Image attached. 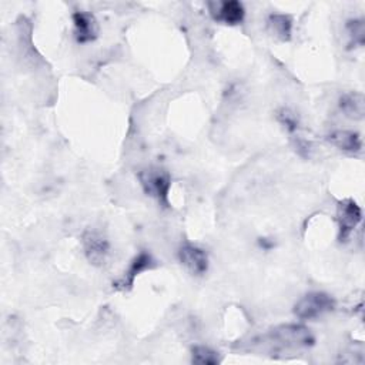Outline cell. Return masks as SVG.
Returning a JSON list of instances; mask_svg holds the SVG:
<instances>
[{
    "label": "cell",
    "instance_id": "cell-5",
    "mask_svg": "<svg viewBox=\"0 0 365 365\" xmlns=\"http://www.w3.org/2000/svg\"><path fill=\"white\" fill-rule=\"evenodd\" d=\"M362 220L361 207L352 200H341L336 205V221L339 227V240L346 241L351 232L358 227Z\"/></svg>",
    "mask_w": 365,
    "mask_h": 365
},
{
    "label": "cell",
    "instance_id": "cell-4",
    "mask_svg": "<svg viewBox=\"0 0 365 365\" xmlns=\"http://www.w3.org/2000/svg\"><path fill=\"white\" fill-rule=\"evenodd\" d=\"M81 244L86 258L90 264L101 267L107 261L110 254V242L101 231L96 228H87L81 234Z\"/></svg>",
    "mask_w": 365,
    "mask_h": 365
},
{
    "label": "cell",
    "instance_id": "cell-15",
    "mask_svg": "<svg viewBox=\"0 0 365 365\" xmlns=\"http://www.w3.org/2000/svg\"><path fill=\"white\" fill-rule=\"evenodd\" d=\"M277 118L278 121L289 131L295 133L298 128V117L288 108H281L277 111Z\"/></svg>",
    "mask_w": 365,
    "mask_h": 365
},
{
    "label": "cell",
    "instance_id": "cell-14",
    "mask_svg": "<svg viewBox=\"0 0 365 365\" xmlns=\"http://www.w3.org/2000/svg\"><path fill=\"white\" fill-rule=\"evenodd\" d=\"M346 30L349 33L351 43L358 44V46H364V43H365V24H364L362 19L349 20L346 23Z\"/></svg>",
    "mask_w": 365,
    "mask_h": 365
},
{
    "label": "cell",
    "instance_id": "cell-9",
    "mask_svg": "<svg viewBox=\"0 0 365 365\" xmlns=\"http://www.w3.org/2000/svg\"><path fill=\"white\" fill-rule=\"evenodd\" d=\"M327 140L336 148L348 153H358L362 148L359 134L351 130H335L327 135Z\"/></svg>",
    "mask_w": 365,
    "mask_h": 365
},
{
    "label": "cell",
    "instance_id": "cell-7",
    "mask_svg": "<svg viewBox=\"0 0 365 365\" xmlns=\"http://www.w3.org/2000/svg\"><path fill=\"white\" fill-rule=\"evenodd\" d=\"M153 265H154V259H153L151 254L147 252V251H141L138 255L134 257V259H133L131 264L128 265V268H127V271L124 272V275L113 284L114 288L118 289V291H127V289H130V288L133 287V284H134L135 277H137L141 271H144V269H147V268H151Z\"/></svg>",
    "mask_w": 365,
    "mask_h": 365
},
{
    "label": "cell",
    "instance_id": "cell-6",
    "mask_svg": "<svg viewBox=\"0 0 365 365\" xmlns=\"http://www.w3.org/2000/svg\"><path fill=\"white\" fill-rule=\"evenodd\" d=\"M178 259L192 275H202L208 269L207 252L195 244H181L178 248Z\"/></svg>",
    "mask_w": 365,
    "mask_h": 365
},
{
    "label": "cell",
    "instance_id": "cell-13",
    "mask_svg": "<svg viewBox=\"0 0 365 365\" xmlns=\"http://www.w3.org/2000/svg\"><path fill=\"white\" fill-rule=\"evenodd\" d=\"M191 361L194 364H201V365H215L221 362V358L218 352H215L214 349L204 345H195L191 349Z\"/></svg>",
    "mask_w": 365,
    "mask_h": 365
},
{
    "label": "cell",
    "instance_id": "cell-1",
    "mask_svg": "<svg viewBox=\"0 0 365 365\" xmlns=\"http://www.w3.org/2000/svg\"><path fill=\"white\" fill-rule=\"evenodd\" d=\"M314 335L311 331L298 324L279 325L264 334L257 344L268 348L269 352H282L289 349H302L314 344Z\"/></svg>",
    "mask_w": 365,
    "mask_h": 365
},
{
    "label": "cell",
    "instance_id": "cell-2",
    "mask_svg": "<svg viewBox=\"0 0 365 365\" xmlns=\"http://www.w3.org/2000/svg\"><path fill=\"white\" fill-rule=\"evenodd\" d=\"M138 181L144 192L155 198L164 207L168 205V191L171 187L170 174L158 167H148L141 170L138 174Z\"/></svg>",
    "mask_w": 365,
    "mask_h": 365
},
{
    "label": "cell",
    "instance_id": "cell-12",
    "mask_svg": "<svg viewBox=\"0 0 365 365\" xmlns=\"http://www.w3.org/2000/svg\"><path fill=\"white\" fill-rule=\"evenodd\" d=\"M268 29L281 41H288L292 33V19L288 14H271Z\"/></svg>",
    "mask_w": 365,
    "mask_h": 365
},
{
    "label": "cell",
    "instance_id": "cell-3",
    "mask_svg": "<svg viewBox=\"0 0 365 365\" xmlns=\"http://www.w3.org/2000/svg\"><path fill=\"white\" fill-rule=\"evenodd\" d=\"M335 308V301L329 294L314 291L305 294L295 305L294 314L299 319H317Z\"/></svg>",
    "mask_w": 365,
    "mask_h": 365
},
{
    "label": "cell",
    "instance_id": "cell-8",
    "mask_svg": "<svg viewBox=\"0 0 365 365\" xmlns=\"http://www.w3.org/2000/svg\"><path fill=\"white\" fill-rule=\"evenodd\" d=\"M74 37L78 43L93 41L98 34V24L96 17L87 11H76L73 14Z\"/></svg>",
    "mask_w": 365,
    "mask_h": 365
},
{
    "label": "cell",
    "instance_id": "cell-10",
    "mask_svg": "<svg viewBox=\"0 0 365 365\" xmlns=\"http://www.w3.org/2000/svg\"><path fill=\"white\" fill-rule=\"evenodd\" d=\"M214 19L224 21L225 24L235 26L244 20L245 10L244 6L237 0H225L218 4L217 11H212Z\"/></svg>",
    "mask_w": 365,
    "mask_h": 365
},
{
    "label": "cell",
    "instance_id": "cell-11",
    "mask_svg": "<svg viewBox=\"0 0 365 365\" xmlns=\"http://www.w3.org/2000/svg\"><path fill=\"white\" fill-rule=\"evenodd\" d=\"M339 110L349 118L361 120L365 113V100L362 93L349 91L341 96L339 98Z\"/></svg>",
    "mask_w": 365,
    "mask_h": 365
}]
</instances>
